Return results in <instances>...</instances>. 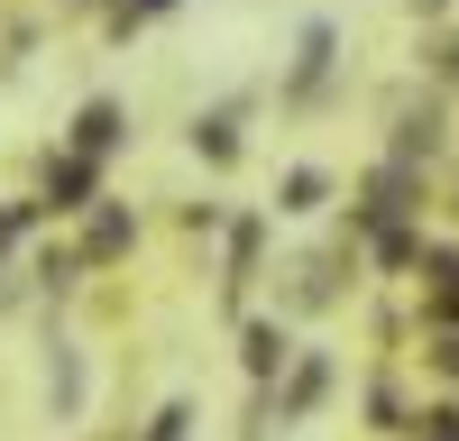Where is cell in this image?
<instances>
[{"label": "cell", "instance_id": "3", "mask_svg": "<svg viewBox=\"0 0 459 441\" xmlns=\"http://www.w3.org/2000/svg\"><path fill=\"white\" fill-rule=\"evenodd\" d=\"M331 47H340V28H331V19H313V28H303V47H294V92H313V83H322Z\"/></svg>", "mask_w": 459, "mask_h": 441}, {"label": "cell", "instance_id": "1", "mask_svg": "<svg viewBox=\"0 0 459 441\" xmlns=\"http://www.w3.org/2000/svg\"><path fill=\"white\" fill-rule=\"evenodd\" d=\"M92 194H101L92 157H47V212H92Z\"/></svg>", "mask_w": 459, "mask_h": 441}, {"label": "cell", "instance_id": "12", "mask_svg": "<svg viewBox=\"0 0 459 441\" xmlns=\"http://www.w3.org/2000/svg\"><path fill=\"white\" fill-rule=\"evenodd\" d=\"M413 10H423V19H432V10H441V0H413Z\"/></svg>", "mask_w": 459, "mask_h": 441}, {"label": "cell", "instance_id": "6", "mask_svg": "<svg viewBox=\"0 0 459 441\" xmlns=\"http://www.w3.org/2000/svg\"><path fill=\"white\" fill-rule=\"evenodd\" d=\"M285 368V331L276 322H248V377H276Z\"/></svg>", "mask_w": 459, "mask_h": 441}, {"label": "cell", "instance_id": "5", "mask_svg": "<svg viewBox=\"0 0 459 441\" xmlns=\"http://www.w3.org/2000/svg\"><path fill=\"white\" fill-rule=\"evenodd\" d=\"M194 147H203L212 166H230V157H239V110H212V120H194Z\"/></svg>", "mask_w": 459, "mask_h": 441}, {"label": "cell", "instance_id": "2", "mask_svg": "<svg viewBox=\"0 0 459 441\" xmlns=\"http://www.w3.org/2000/svg\"><path fill=\"white\" fill-rule=\"evenodd\" d=\"M120 138H129V110L120 101H83V120H74V157H110Z\"/></svg>", "mask_w": 459, "mask_h": 441}, {"label": "cell", "instance_id": "10", "mask_svg": "<svg viewBox=\"0 0 459 441\" xmlns=\"http://www.w3.org/2000/svg\"><path fill=\"white\" fill-rule=\"evenodd\" d=\"M441 74H450V83H459V37H450V47H441Z\"/></svg>", "mask_w": 459, "mask_h": 441}, {"label": "cell", "instance_id": "4", "mask_svg": "<svg viewBox=\"0 0 459 441\" xmlns=\"http://www.w3.org/2000/svg\"><path fill=\"white\" fill-rule=\"evenodd\" d=\"M129 239H138V220H129V212H92V230H83V257L101 267V257H120Z\"/></svg>", "mask_w": 459, "mask_h": 441}, {"label": "cell", "instance_id": "9", "mask_svg": "<svg viewBox=\"0 0 459 441\" xmlns=\"http://www.w3.org/2000/svg\"><path fill=\"white\" fill-rule=\"evenodd\" d=\"M184 423H194V414H184V404H166V414H157V432H147V441H184Z\"/></svg>", "mask_w": 459, "mask_h": 441}, {"label": "cell", "instance_id": "8", "mask_svg": "<svg viewBox=\"0 0 459 441\" xmlns=\"http://www.w3.org/2000/svg\"><path fill=\"white\" fill-rule=\"evenodd\" d=\"M322 386H331V368L313 359V368H303V377H294V395H285V414H303V404H322Z\"/></svg>", "mask_w": 459, "mask_h": 441}, {"label": "cell", "instance_id": "11", "mask_svg": "<svg viewBox=\"0 0 459 441\" xmlns=\"http://www.w3.org/2000/svg\"><path fill=\"white\" fill-rule=\"evenodd\" d=\"M129 10H138V19H157V10H175V0H129Z\"/></svg>", "mask_w": 459, "mask_h": 441}, {"label": "cell", "instance_id": "7", "mask_svg": "<svg viewBox=\"0 0 459 441\" xmlns=\"http://www.w3.org/2000/svg\"><path fill=\"white\" fill-rule=\"evenodd\" d=\"M322 194H331V175H322V166H294V175H285V203H276V212H322Z\"/></svg>", "mask_w": 459, "mask_h": 441}]
</instances>
